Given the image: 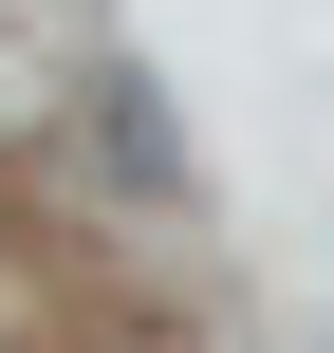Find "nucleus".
Listing matches in <instances>:
<instances>
[]
</instances>
